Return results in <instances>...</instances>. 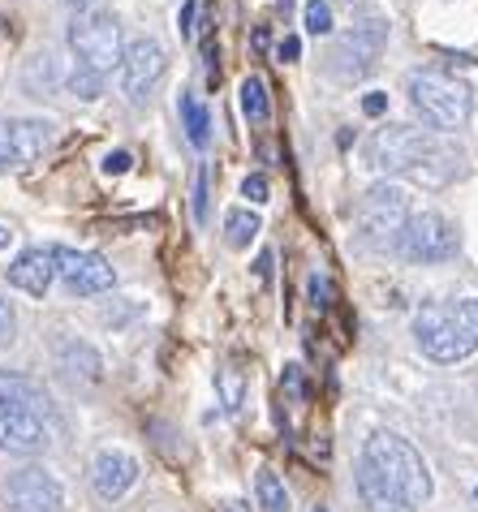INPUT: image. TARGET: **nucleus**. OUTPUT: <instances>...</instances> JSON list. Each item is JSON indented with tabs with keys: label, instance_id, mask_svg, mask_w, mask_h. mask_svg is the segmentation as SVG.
I'll use <instances>...</instances> for the list:
<instances>
[{
	"label": "nucleus",
	"instance_id": "1",
	"mask_svg": "<svg viewBox=\"0 0 478 512\" xmlns=\"http://www.w3.org/2000/svg\"><path fill=\"white\" fill-rule=\"evenodd\" d=\"M414 336L431 362H461L478 349V297L427 302L414 319Z\"/></svg>",
	"mask_w": 478,
	"mask_h": 512
},
{
	"label": "nucleus",
	"instance_id": "2",
	"mask_svg": "<svg viewBox=\"0 0 478 512\" xmlns=\"http://www.w3.org/2000/svg\"><path fill=\"white\" fill-rule=\"evenodd\" d=\"M362 461H367L379 478L388 482L392 491L401 495L414 512L431 500V474H427V461L418 457V448L410 439L392 435V431H375L362 448Z\"/></svg>",
	"mask_w": 478,
	"mask_h": 512
},
{
	"label": "nucleus",
	"instance_id": "3",
	"mask_svg": "<svg viewBox=\"0 0 478 512\" xmlns=\"http://www.w3.org/2000/svg\"><path fill=\"white\" fill-rule=\"evenodd\" d=\"M405 95H410L414 112L431 130H461L474 112L470 82L444 74V69H414V74L405 78Z\"/></svg>",
	"mask_w": 478,
	"mask_h": 512
},
{
	"label": "nucleus",
	"instance_id": "4",
	"mask_svg": "<svg viewBox=\"0 0 478 512\" xmlns=\"http://www.w3.org/2000/svg\"><path fill=\"white\" fill-rule=\"evenodd\" d=\"M440 160L448 164V160H461V155H448L431 134L410 130V125H384L367 142V164L379 168V173H414L431 181V164Z\"/></svg>",
	"mask_w": 478,
	"mask_h": 512
},
{
	"label": "nucleus",
	"instance_id": "5",
	"mask_svg": "<svg viewBox=\"0 0 478 512\" xmlns=\"http://www.w3.org/2000/svg\"><path fill=\"white\" fill-rule=\"evenodd\" d=\"M405 224H410V194H405V186H392V181L371 186L354 207V233H358V246L367 250L397 246Z\"/></svg>",
	"mask_w": 478,
	"mask_h": 512
},
{
	"label": "nucleus",
	"instance_id": "6",
	"mask_svg": "<svg viewBox=\"0 0 478 512\" xmlns=\"http://www.w3.org/2000/svg\"><path fill=\"white\" fill-rule=\"evenodd\" d=\"M69 48H74L78 65L95 69V74H108V69H121V26L112 13H100V9H87L69 22Z\"/></svg>",
	"mask_w": 478,
	"mask_h": 512
},
{
	"label": "nucleus",
	"instance_id": "7",
	"mask_svg": "<svg viewBox=\"0 0 478 512\" xmlns=\"http://www.w3.org/2000/svg\"><path fill=\"white\" fill-rule=\"evenodd\" d=\"M388 44V22L384 18H367L358 22L354 31H345L336 44L328 48V74L341 78V82H354L362 74H371L379 52Z\"/></svg>",
	"mask_w": 478,
	"mask_h": 512
},
{
	"label": "nucleus",
	"instance_id": "8",
	"mask_svg": "<svg viewBox=\"0 0 478 512\" xmlns=\"http://www.w3.org/2000/svg\"><path fill=\"white\" fill-rule=\"evenodd\" d=\"M461 246L457 229L448 224L440 211H423V216H410V224H405V233L397 241V250L405 254L410 263H444L453 259Z\"/></svg>",
	"mask_w": 478,
	"mask_h": 512
},
{
	"label": "nucleus",
	"instance_id": "9",
	"mask_svg": "<svg viewBox=\"0 0 478 512\" xmlns=\"http://www.w3.org/2000/svg\"><path fill=\"white\" fill-rule=\"evenodd\" d=\"M65 491L44 465H22L5 478V512H61Z\"/></svg>",
	"mask_w": 478,
	"mask_h": 512
},
{
	"label": "nucleus",
	"instance_id": "10",
	"mask_svg": "<svg viewBox=\"0 0 478 512\" xmlns=\"http://www.w3.org/2000/svg\"><path fill=\"white\" fill-rule=\"evenodd\" d=\"M168 69V56H164V44L156 35H138L125 44V56H121V87L125 95L134 99V104H143V99L156 91V82L164 78Z\"/></svg>",
	"mask_w": 478,
	"mask_h": 512
},
{
	"label": "nucleus",
	"instance_id": "11",
	"mask_svg": "<svg viewBox=\"0 0 478 512\" xmlns=\"http://www.w3.org/2000/svg\"><path fill=\"white\" fill-rule=\"evenodd\" d=\"M56 276L65 280L69 293L78 297H91V293H108L117 276L104 254H91V250H69V246H56Z\"/></svg>",
	"mask_w": 478,
	"mask_h": 512
},
{
	"label": "nucleus",
	"instance_id": "12",
	"mask_svg": "<svg viewBox=\"0 0 478 512\" xmlns=\"http://www.w3.org/2000/svg\"><path fill=\"white\" fill-rule=\"evenodd\" d=\"M52 147V121L18 117L0 125V168H26Z\"/></svg>",
	"mask_w": 478,
	"mask_h": 512
},
{
	"label": "nucleus",
	"instance_id": "13",
	"mask_svg": "<svg viewBox=\"0 0 478 512\" xmlns=\"http://www.w3.org/2000/svg\"><path fill=\"white\" fill-rule=\"evenodd\" d=\"M138 482V461L121 448H100L91 461V487L104 504H117L125 491Z\"/></svg>",
	"mask_w": 478,
	"mask_h": 512
},
{
	"label": "nucleus",
	"instance_id": "14",
	"mask_svg": "<svg viewBox=\"0 0 478 512\" xmlns=\"http://www.w3.org/2000/svg\"><path fill=\"white\" fill-rule=\"evenodd\" d=\"M0 448L18 452V457H35V452L48 448V422L22 414L13 405H0Z\"/></svg>",
	"mask_w": 478,
	"mask_h": 512
},
{
	"label": "nucleus",
	"instance_id": "15",
	"mask_svg": "<svg viewBox=\"0 0 478 512\" xmlns=\"http://www.w3.org/2000/svg\"><path fill=\"white\" fill-rule=\"evenodd\" d=\"M52 280H56V246L26 250L9 267V284L13 289H22V293H31V297H44L52 289Z\"/></svg>",
	"mask_w": 478,
	"mask_h": 512
},
{
	"label": "nucleus",
	"instance_id": "16",
	"mask_svg": "<svg viewBox=\"0 0 478 512\" xmlns=\"http://www.w3.org/2000/svg\"><path fill=\"white\" fill-rule=\"evenodd\" d=\"M0 405H13V409H22V414L52 422V396H48L44 383H35L31 375L0 371Z\"/></svg>",
	"mask_w": 478,
	"mask_h": 512
},
{
	"label": "nucleus",
	"instance_id": "17",
	"mask_svg": "<svg viewBox=\"0 0 478 512\" xmlns=\"http://www.w3.org/2000/svg\"><path fill=\"white\" fill-rule=\"evenodd\" d=\"M358 500H362V508H367V512H414L367 461H358Z\"/></svg>",
	"mask_w": 478,
	"mask_h": 512
},
{
	"label": "nucleus",
	"instance_id": "18",
	"mask_svg": "<svg viewBox=\"0 0 478 512\" xmlns=\"http://www.w3.org/2000/svg\"><path fill=\"white\" fill-rule=\"evenodd\" d=\"M56 366H61L69 379H82V383H100V375H104L100 353L91 345H82V340H61V345H56Z\"/></svg>",
	"mask_w": 478,
	"mask_h": 512
},
{
	"label": "nucleus",
	"instance_id": "19",
	"mask_svg": "<svg viewBox=\"0 0 478 512\" xmlns=\"http://www.w3.org/2000/svg\"><path fill=\"white\" fill-rule=\"evenodd\" d=\"M259 229H263V224H259V216L250 207H233L229 216H224V241H229L233 250H246Z\"/></svg>",
	"mask_w": 478,
	"mask_h": 512
},
{
	"label": "nucleus",
	"instance_id": "20",
	"mask_svg": "<svg viewBox=\"0 0 478 512\" xmlns=\"http://www.w3.org/2000/svg\"><path fill=\"white\" fill-rule=\"evenodd\" d=\"M242 112L255 125H263L267 117H272V104H267V82L259 78V74H250L246 82H242Z\"/></svg>",
	"mask_w": 478,
	"mask_h": 512
},
{
	"label": "nucleus",
	"instance_id": "21",
	"mask_svg": "<svg viewBox=\"0 0 478 512\" xmlns=\"http://www.w3.org/2000/svg\"><path fill=\"white\" fill-rule=\"evenodd\" d=\"M181 121H186V134H190V142L194 147H207V130H212V121H207V108L199 104L194 95H181Z\"/></svg>",
	"mask_w": 478,
	"mask_h": 512
},
{
	"label": "nucleus",
	"instance_id": "22",
	"mask_svg": "<svg viewBox=\"0 0 478 512\" xmlns=\"http://www.w3.org/2000/svg\"><path fill=\"white\" fill-rule=\"evenodd\" d=\"M255 495H259V508H267V512H285L289 508V491H285V482H280L272 469H259Z\"/></svg>",
	"mask_w": 478,
	"mask_h": 512
},
{
	"label": "nucleus",
	"instance_id": "23",
	"mask_svg": "<svg viewBox=\"0 0 478 512\" xmlns=\"http://www.w3.org/2000/svg\"><path fill=\"white\" fill-rule=\"evenodd\" d=\"M216 388H220V401H224V409L229 414H237L242 409V371H233V366H224V371L216 375Z\"/></svg>",
	"mask_w": 478,
	"mask_h": 512
},
{
	"label": "nucleus",
	"instance_id": "24",
	"mask_svg": "<svg viewBox=\"0 0 478 512\" xmlns=\"http://www.w3.org/2000/svg\"><path fill=\"white\" fill-rule=\"evenodd\" d=\"M302 18H306V31L311 35H328L332 31V5L328 0H306Z\"/></svg>",
	"mask_w": 478,
	"mask_h": 512
},
{
	"label": "nucleus",
	"instance_id": "25",
	"mask_svg": "<svg viewBox=\"0 0 478 512\" xmlns=\"http://www.w3.org/2000/svg\"><path fill=\"white\" fill-rule=\"evenodd\" d=\"M69 91H74L78 99H95L100 95V74L87 65H74V74H69Z\"/></svg>",
	"mask_w": 478,
	"mask_h": 512
},
{
	"label": "nucleus",
	"instance_id": "26",
	"mask_svg": "<svg viewBox=\"0 0 478 512\" xmlns=\"http://www.w3.org/2000/svg\"><path fill=\"white\" fill-rule=\"evenodd\" d=\"M13 336H18V315H13V306L0 297V345H13Z\"/></svg>",
	"mask_w": 478,
	"mask_h": 512
},
{
	"label": "nucleus",
	"instance_id": "27",
	"mask_svg": "<svg viewBox=\"0 0 478 512\" xmlns=\"http://www.w3.org/2000/svg\"><path fill=\"white\" fill-rule=\"evenodd\" d=\"M311 302H315V310L332 306V280L328 276H311Z\"/></svg>",
	"mask_w": 478,
	"mask_h": 512
},
{
	"label": "nucleus",
	"instance_id": "28",
	"mask_svg": "<svg viewBox=\"0 0 478 512\" xmlns=\"http://www.w3.org/2000/svg\"><path fill=\"white\" fill-rule=\"evenodd\" d=\"M242 194L250 198V203H267V177H259V173H250V177L242 181Z\"/></svg>",
	"mask_w": 478,
	"mask_h": 512
},
{
	"label": "nucleus",
	"instance_id": "29",
	"mask_svg": "<svg viewBox=\"0 0 478 512\" xmlns=\"http://www.w3.org/2000/svg\"><path fill=\"white\" fill-rule=\"evenodd\" d=\"M104 173H108V177H121V173H130V151H112L108 160H104Z\"/></svg>",
	"mask_w": 478,
	"mask_h": 512
},
{
	"label": "nucleus",
	"instance_id": "30",
	"mask_svg": "<svg viewBox=\"0 0 478 512\" xmlns=\"http://www.w3.org/2000/svg\"><path fill=\"white\" fill-rule=\"evenodd\" d=\"M194 216L207 220V173H199V181H194Z\"/></svg>",
	"mask_w": 478,
	"mask_h": 512
},
{
	"label": "nucleus",
	"instance_id": "31",
	"mask_svg": "<svg viewBox=\"0 0 478 512\" xmlns=\"http://www.w3.org/2000/svg\"><path fill=\"white\" fill-rule=\"evenodd\" d=\"M384 108H388V95L384 91H371L367 99H362V112H367V117H379Z\"/></svg>",
	"mask_w": 478,
	"mask_h": 512
},
{
	"label": "nucleus",
	"instance_id": "32",
	"mask_svg": "<svg viewBox=\"0 0 478 512\" xmlns=\"http://www.w3.org/2000/svg\"><path fill=\"white\" fill-rule=\"evenodd\" d=\"M276 56H280V61H298V56H302V44H298V39H280V48H276Z\"/></svg>",
	"mask_w": 478,
	"mask_h": 512
},
{
	"label": "nucleus",
	"instance_id": "33",
	"mask_svg": "<svg viewBox=\"0 0 478 512\" xmlns=\"http://www.w3.org/2000/svg\"><path fill=\"white\" fill-rule=\"evenodd\" d=\"M194 13H199V0H186V9H181V18H177L181 35H190V31H194Z\"/></svg>",
	"mask_w": 478,
	"mask_h": 512
},
{
	"label": "nucleus",
	"instance_id": "34",
	"mask_svg": "<svg viewBox=\"0 0 478 512\" xmlns=\"http://www.w3.org/2000/svg\"><path fill=\"white\" fill-rule=\"evenodd\" d=\"M285 383H289L293 396H302V371H298V366H285Z\"/></svg>",
	"mask_w": 478,
	"mask_h": 512
},
{
	"label": "nucleus",
	"instance_id": "35",
	"mask_svg": "<svg viewBox=\"0 0 478 512\" xmlns=\"http://www.w3.org/2000/svg\"><path fill=\"white\" fill-rule=\"evenodd\" d=\"M9 241H13V229H9V224H0V250H5Z\"/></svg>",
	"mask_w": 478,
	"mask_h": 512
},
{
	"label": "nucleus",
	"instance_id": "36",
	"mask_svg": "<svg viewBox=\"0 0 478 512\" xmlns=\"http://www.w3.org/2000/svg\"><path fill=\"white\" fill-rule=\"evenodd\" d=\"M293 9V0H280V13H289Z\"/></svg>",
	"mask_w": 478,
	"mask_h": 512
},
{
	"label": "nucleus",
	"instance_id": "37",
	"mask_svg": "<svg viewBox=\"0 0 478 512\" xmlns=\"http://www.w3.org/2000/svg\"><path fill=\"white\" fill-rule=\"evenodd\" d=\"M69 5H82V9H87V5H91V0H69Z\"/></svg>",
	"mask_w": 478,
	"mask_h": 512
},
{
	"label": "nucleus",
	"instance_id": "38",
	"mask_svg": "<svg viewBox=\"0 0 478 512\" xmlns=\"http://www.w3.org/2000/svg\"><path fill=\"white\" fill-rule=\"evenodd\" d=\"M315 512H328V508H315Z\"/></svg>",
	"mask_w": 478,
	"mask_h": 512
}]
</instances>
